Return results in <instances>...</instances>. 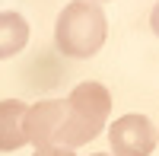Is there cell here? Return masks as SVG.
Returning a JSON list of instances; mask_svg holds the SVG:
<instances>
[{"mask_svg": "<svg viewBox=\"0 0 159 156\" xmlns=\"http://www.w3.org/2000/svg\"><path fill=\"white\" fill-rule=\"evenodd\" d=\"M29 42V22L25 16L13 10H3L0 13V61H7L13 54H19Z\"/></svg>", "mask_w": 159, "mask_h": 156, "instance_id": "5", "label": "cell"}, {"mask_svg": "<svg viewBox=\"0 0 159 156\" xmlns=\"http://www.w3.org/2000/svg\"><path fill=\"white\" fill-rule=\"evenodd\" d=\"M25 112H29V105L19 99L0 102V153H13V150L29 144V137H25Z\"/></svg>", "mask_w": 159, "mask_h": 156, "instance_id": "4", "label": "cell"}, {"mask_svg": "<svg viewBox=\"0 0 159 156\" xmlns=\"http://www.w3.org/2000/svg\"><path fill=\"white\" fill-rule=\"evenodd\" d=\"M92 156H108V153H92Z\"/></svg>", "mask_w": 159, "mask_h": 156, "instance_id": "8", "label": "cell"}, {"mask_svg": "<svg viewBox=\"0 0 159 156\" xmlns=\"http://www.w3.org/2000/svg\"><path fill=\"white\" fill-rule=\"evenodd\" d=\"M150 25H153V32L159 35V3L153 7V13H150Z\"/></svg>", "mask_w": 159, "mask_h": 156, "instance_id": "7", "label": "cell"}, {"mask_svg": "<svg viewBox=\"0 0 159 156\" xmlns=\"http://www.w3.org/2000/svg\"><path fill=\"white\" fill-rule=\"evenodd\" d=\"M108 140H111V150L115 156H150L156 150V127L147 115H121L115 118L111 131H108Z\"/></svg>", "mask_w": 159, "mask_h": 156, "instance_id": "3", "label": "cell"}, {"mask_svg": "<svg viewBox=\"0 0 159 156\" xmlns=\"http://www.w3.org/2000/svg\"><path fill=\"white\" fill-rule=\"evenodd\" d=\"M108 19L92 0H70L54 22V42L67 57H92L105 45Z\"/></svg>", "mask_w": 159, "mask_h": 156, "instance_id": "2", "label": "cell"}, {"mask_svg": "<svg viewBox=\"0 0 159 156\" xmlns=\"http://www.w3.org/2000/svg\"><path fill=\"white\" fill-rule=\"evenodd\" d=\"M111 93L102 83H80L70 89L67 99H45L25 112V137L35 150L42 147H64L76 150L89 144L108 121Z\"/></svg>", "mask_w": 159, "mask_h": 156, "instance_id": "1", "label": "cell"}, {"mask_svg": "<svg viewBox=\"0 0 159 156\" xmlns=\"http://www.w3.org/2000/svg\"><path fill=\"white\" fill-rule=\"evenodd\" d=\"M92 3H105V0H92Z\"/></svg>", "mask_w": 159, "mask_h": 156, "instance_id": "9", "label": "cell"}, {"mask_svg": "<svg viewBox=\"0 0 159 156\" xmlns=\"http://www.w3.org/2000/svg\"><path fill=\"white\" fill-rule=\"evenodd\" d=\"M35 156H73V150H64V147H42V150H35Z\"/></svg>", "mask_w": 159, "mask_h": 156, "instance_id": "6", "label": "cell"}]
</instances>
